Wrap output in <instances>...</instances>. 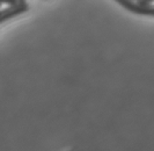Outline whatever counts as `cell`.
I'll use <instances>...</instances> for the list:
<instances>
[{
  "mask_svg": "<svg viewBox=\"0 0 154 151\" xmlns=\"http://www.w3.org/2000/svg\"><path fill=\"white\" fill-rule=\"evenodd\" d=\"M17 1H20V2H23V1H26V0H17Z\"/></svg>",
  "mask_w": 154,
  "mask_h": 151,
  "instance_id": "5b68a950",
  "label": "cell"
},
{
  "mask_svg": "<svg viewBox=\"0 0 154 151\" xmlns=\"http://www.w3.org/2000/svg\"><path fill=\"white\" fill-rule=\"evenodd\" d=\"M17 2V0H0V4H6V5H13Z\"/></svg>",
  "mask_w": 154,
  "mask_h": 151,
  "instance_id": "277c9868",
  "label": "cell"
},
{
  "mask_svg": "<svg viewBox=\"0 0 154 151\" xmlns=\"http://www.w3.org/2000/svg\"><path fill=\"white\" fill-rule=\"evenodd\" d=\"M28 9H29V5L26 1H23V2L17 1L13 5H9V7L0 11V23L5 22V21H7L12 18H15L17 15L23 14Z\"/></svg>",
  "mask_w": 154,
  "mask_h": 151,
  "instance_id": "6da1fadb",
  "label": "cell"
},
{
  "mask_svg": "<svg viewBox=\"0 0 154 151\" xmlns=\"http://www.w3.org/2000/svg\"><path fill=\"white\" fill-rule=\"evenodd\" d=\"M118 4H121L124 8H126L128 11H130L132 13L141 15H149L154 16V7L152 6H139L138 4H134L132 0H116Z\"/></svg>",
  "mask_w": 154,
  "mask_h": 151,
  "instance_id": "7a4b0ae2",
  "label": "cell"
},
{
  "mask_svg": "<svg viewBox=\"0 0 154 151\" xmlns=\"http://www.w3.org/2000/svg\"><path fill=\"white\" fill-rule=\"evenodd\" d=\"M153 2H154V0H137V4H138L139 6H143V7H145V6H151Z\"/></svg>",
  "mask_w": 154,
  "mask_h": 151,
  "instance_id": "3957f363",
  "label": "cell"
}]
</instances>
